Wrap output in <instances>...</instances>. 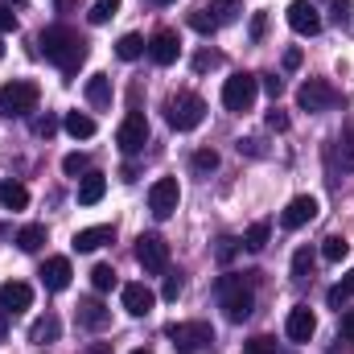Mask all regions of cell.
<instances>
[{"mask_svg":"<svg viewBox=\"0 0 354 354\" xmlns=\"http://www.w3.org/2000/svg\"><path fill=\"white\" fill-rule=\"evenodd\" d=\"M313 330H317L313 309H309V305H292V309H288V322H284V334H288L292 342H309Z\"/></svg>","mask_w":354,"mask_h":354,"instance_id":"15","label":"cell"},{"mask_svg":"<svg viewBox=\"0 0 354 354\" xmlns=\"http://www.w3.org/2000/svg\"><path fill=\"white\" fill-rule=\"evenodd\" d=\"M313 218H317V198L301 194V198H292V202L284 206L280 227H284V231H301V227H305V223H313Z\"/></svg>","mask_w":354,"mask_h":354,"instance_id":"12","label":"cell"},{"mask_svg":"<svg viewBox=\"0 0 354 354\" xmlns=\"http://www.w3.org/2000/svg\"><path fill=\"white\" fill-rule=\"evenodd\" d=\"M189 165H194V174H214V169H218V153H214V149H198Z\"/></svg>","mask_w":354,"mask_h":354,"instance_id":"34","label":"cell"},{"mask_svg":"<svg viewBox=\"0 0 354 354\" xmlns=\"http://www.w3.org/2000/svg\"><path fill=\"white\" fill-rule=\"evenodd\" d=\"M103 194H107V177H103V174H83V185H79V202H83V206H95Z\"/></svg>","mask_w":354,"mask_h":354,"instance_id":"24","label":"cell"},{"mask_svg":"<svg viewBox=\"0 0 354 354\" xmlns=\"http://www.w3.org/2000/svg\"><path fill=\"white\" fill-rule=\"evenodd\" d=\"M37 276H41V284H46L50 292H62V288L71 284V276H75V272H71V260H66V256H50V260L41 264Z\"/></svg>","mask_w":354,"mask_h":354,"instance_id":"17","label":"cell"},{"mask_svg":"<svg viewBox=\"0 0 354 354\" xmlns=\"http://www.w3.org/2000/svg\"><path fill=\"white\" fill-rule=\"evenodd\" d=\"M62 174H66V177L91 174V161L83 157V153H66V157H62Z\"/></svg>","mask_w":354,"mask_h":354,"instance_id":"35","label":"cell"},{"mask_svg":"<svg viewBox=\"0 0 354 354\" xmlns=\"http://www.w3.org/2000/svg\"><path fill=\"white\" fill-rule=\"evenodd\" d=\"M313 264H317V260H313V252H309V248H301V252L292 256V280H309V276H313Z\"/></svg>","mask_w":354,"mask_h":354,"instance_id":"31","label":"cell"},{"mask_svg":"<svg viewBox=\"0 0 354 354\" xmlns=\"http://www.w3.org/2000/svg\"><path fill=\"white\" fill-rule=\"evenodd\" d=\"M115 12H120V0H95L87 17H91V25H107Z\"/></svg>","mask_w":354,"mask_h":354,"instance_id":"30","label":"cell"},{"mask_svg":"<svg viewBox=\"0 0 354 354\" xmlns=\"http://www.w3.org/2000/svg\"><path fill=\"white\" fill-rule=\"evenodd\" d=\"M115 239V227L111 223H103V227H83V231H75V252H99L103 243H111Z\"/></svg>","mask_w":354,"mask_h":354,"instance_id":"18","label":"cell"},{"mask_svg":"<svg viewBox=\"0 0 354 354\" xmlns=\"http://www.w3.org/2000/svg\"><path fill=\"white\" fill-rule=\"evenodd\" d=\"M0 58H4V46H0Z\"/></svg>","mask_w":354,"mask_h":354,"instance_id":"56","label":"cell"},{"mask_svg":"<svg viewBox=\"0 0 354 354\" xmlns=\"http://www.w3.org/2000/svg\"><path fill=\"white\" fill-rule=\"evenodd\" d=\"M37 99H41V91L37 83H29V79H12V83H4L0 87V115H29L33 107H37Z\"/></svg>","mask_w":354,"mask_h":354,"instance_id":"4","label":"cell"},{"mask_svg":"<svg viewBox=\"0 0 354 354\" xmlns=\"http://www.w3.org/2000/svg\"><path fill=\"white\" fill-rule=\"evenodd\" d=\"M132 354H153V351H132Z\"/></svg>","mask_w":354,"mask_h":354,"instance_id":"53","label":"cell"},{"mask_svg":"<svg viewBox=\"0 0 354 354\" xmlns=\"http://www.w3.org/2000/svg\"><path fill=\"white\" fill-rule=\"evenodd\" d=\"M288 29L301 33V37L322 33V12H317V4H309V0H292V4H288Z\"/></svg>","mask_w":354,"mask_h":354,"instance_id":"11","label":"cell"},{"mask_svg":"<svg viewBox=\"0 0 354 354\" xmlns=\"http://www.w3.org/2000/svg\"><path fill=\"white\" fill-rule=\"evenodd\" d=\"M165 338L185 354L210 351V346H214V330H210L206 322H177V326H165Z\"/></svg>","mask_w":354,"mask_h":354,"instance_id":"5","label":"cell"},{"mask_svg":"<svg viewBox=\"0 0 354 354\" xmlns=\"http://www.w3.org/2000/svg\"><path fill=\"white\" fill-rule=\"evenodd\" d=\"M62 128H66V132H71L75 140H91V136H95V120H91L87 111H66Z\"/></svg>","mask_w":354,"mask_h":354,"instance_id":"23","label":"cell"},{"mask_svg":"<svg viewBox=\"0 0 354 354\" xmlns=\"http://www.w3.org/2000/svg\"><path fill=\"white\" fill-rule=\"evenodd\" d=\"M243 354H276V338L272 334H256L243 342Z\"/></svg>","mask_w":354,"mask_h":354,"instance_id":"36","label":"cell"},{"mask_svg":"<svg viewBox=\"0 0 354 354\" xmlns=\"http://www.w3.org/2000/svg\"><path fill=\"white\" fill-rule=\"evenodd\" d=\"M342 103V95L330 87V83H322V79H309V83H301V91H297V107L301 111H330V107H338Z\"/></svg>","mask_w":354,"mask_h":354,"instance_id":"8","label":"cell"},{"mask_svg":"<svg viewBox=\"0 0 354 354\" xmlns=\"http://www.w3.org/2000/svg\"><path fill=\"white\" fill-rule=\"evenodd\" d=\"M342 288H346V292H351V297H354V272H351V276H346V280H342Z\"/></svg>","mask_w":354,"mask_h":354,"instance_id":"52","label":"cell"},{"mask_svg":"<svg viewBox=\"0 0 354 354\" xmlns=\"http://www.w3.org/2000/svg\"><path fill=\"white\" fill-rule=\"evenodd\" d=\"M4 338H8V313L0 309V342H4Z\"/></svg>","mask_w":354,"mask_h":354,"instance_id":"50","label":"cell"},{"mask_svg":"<svg viewBox=\"0 0 354 354\" xmlns=\"http://www.w3.org/2000/svg\"><path fill=\"white\" fill-rule=\"evenodd\" d=\"M165 115H169V128L194 132V128L206 120V103H202V95H194V91H177V95H169V103H165Z\"/></svg>","mask_w":354,"mask_h":354,"instance_id":"3","label":"cell"},{"mask_svg":"<svg viewBox=\"0 0 354 354\" xmlns=\"http://www.w3.org/2000/svg\"><path fill=\"white\" fill-rule=\"evenodd\" d=\"M0 206L4 210H25L29 206V189L21 181H0Z\"/></svg>","mask_w":354,"mask_h":354,"instance_id":"22","label":"cell"},{"mask_svg":"<svg viewBox=\"0 0 354 354\" xmlns=\"http://www.w3.org/2000/svg\"><path fill=\"white\" fill-rule=\"evenodd\" d=\"M145 50H149V41H145L140 33H124V37L115 41V54H120L124 62H136V58H140Z\"/></svg>","mask_w":354,"mask_h":354,"instance_id":"25","label":"cell"},{"mask_svg":"<svg viewBox=\"0 0 354 354\" xmlns=\"http://www.w3.org/2000/svg\"><path fill=\"white\" fill-rule=\"evenodd\" d=\"M12 29H17V12L0 4V33H12Z\"/></svg>","mask_w":354,"mask_h":354,"instance_id":"42","label":"cell"},{"mask_svg":"<svg viewBox=\"0 0 354 354\" xmlns=\"http://www.w3.org/2000/svg\"><path fill=\"white\" fill-rule=\"evenodd\" d=\"M346 252H351V243H346L342 235H330V239L322 243V260H326V264H338V260H346Z\"/></svg>","mask_w":354,"mask_h":354,"instance_id":"29","label":"cell"},{"mask_svg":"<svg viewBox=\"0 0 354 354\" xmlns=\"http://www.w3.org/2000/svg\"><path fill=\"white\" fill-rule=\"evenodd\" d=\"M136 264L145 268V272H153V276H161V272H169V243L161 239V235H140L136 239Z\"/></svg>","mask_w":354,"mask_h":354,"instance_id":"7","label":"cell"},{"mask_svg":"<svg viewBox=\"0 0 354 354\" xmlns=\"http://www.w3.org/2000/svg\"><path fill=\"white\" fill-rule=\"evenodd\" d=\"M177 54H181V41H177L174 29H161V33H153V41H149V58H153L157 66H174Z\"/></svg>","mask_w":354,"mask_h":354,"instance_id":"16","label":"cell"},{"mask_svg":"<svg viewBox=\"0 0 354 354\" xmlns=\"http://www.w3.org/2000/svg\"><path fill=\"white\" fill-rule=\"evenodd\" d=\"M268 128H276V132H284V128H288V115H284L280 107H272V111H268Z\"/></svg>","mask_w":354,"mask_h":354,"instance_id":"40","label":"cell"},{"mask_svg":"<svg viewBox=\"0 0 354 354\" xmlns=\"http://www.w3.org/2000/svg\"><path fill=\"white\" fill-rule=\"evenodd\" d=\"M210 66H218V54H198L194 58V71H210Z\"/></svg>","mask_w":354,"mask_h":354,"instance_id":"47","label":"cell"},{"mask_svg":"<svg viewBox=\"0 0 354 354\" xmlns=\"http://www.w3.org/2000/svg\"><path fill=\"white\" fill-rule=\"evenodd\" d=\"M87 103L95 111H107L111 107V79L107 75H91L87 79Z\"/></svg>","mask_w":354,"mask_h":354,"instance_id":"20","label":"cell"},{"mask_svg":"<svg viewBox=\"0 0 354 354\" xmlns=\"http://www.w3.org/2000/svg\"><path fill=\"white\" fill-rule=\"evenodd\" d=\"M256 95H260V79L256 75H231L223 83V107L227 111H252Z\"/></svg>","mask_w":354,"mask_h":354,"instance_id":"6","label":"cell"},{"mask_svg":"<svg viewBox=\"0 0 354 354\" xmlns=\"http://www.w3.org/2000/svg\"><path fill=\"white\" fill-rule=\"evenodd\" d=\"M284 66L297 71V66H301V50H288V54H284Z\"/></svg>","mask_w":354,"mask_h":354,"instance_id":"49","label":"cell"},{"mask_svg":"<svg viewBox=\"0 0 354 354\" xmlns=\"http://www.w3.org/2000/svg\"><path fill=\"white\" fill-rule=\"evenodd\" d=\"M157 4H174V0H157Z\"/></svg>","mask_w":354,"mask_h":354,"instance_id":"55","label":"cell"},{"mask_svg":"<svg viewBox=\"0 0 354 354\" xmlns=\"http://www.w3.org/2000/svg\"><path fill=\"white\" fill-rule=\"evenodd\" d=\"M37 46H41V54H46V58H50L66 79H75V75H79V66L87 62V41H83L71 25H50V29H41Z\"/></svg>","mask_w":354,"mask_h":354,"instance_id":"1","label":"cell"},{"mask_svg":"<svg viewBox=\"0 0 354 354\" xmlns=\"http://www.w3.org/2000/svg\"><path fill=\"white\" fill-rule=\"evenodd\" d=\"M107 322H111V309L103 305V301H79V326H87V330H107Z\"/></svg>","mask_w":354,"mask_h":354,"instance_id":"19","label":"cell"},{"mask_svg":"<svg viewBox=\"0 0 354 354\" xmlns=\"http://www.w3.org/2000/svg\"><path fill=\"white\" fill-rule=\"evenodd\" d=\"M260 79H264V91H268V95H272V99H276V95L284 91V83H280L276 75H260Z\"/></svg>","mask_w":354,"mask_h":354,"instance_id":"48","label":"cell"},{"mask_svg":"<svg viewBox=\"0 0 354 354\" xmlns=\"http://www.w3.org/2000/svg\"><path fill=\"white\" fill-rule=\"evenodd\" d=\"M264 33H268V12H256V17H252V37L260 41Z\"/></svg>","mask_w":354,"mask_h":354,"instance_id":"44","label":"cell"},{"mask_svg":"<svg viewBox=\"0 0 354 354\" xmlns=\"http://www.w3.org/2000/svg\"><path fill=\"white\" fill-rule=\"evenodd\" d=\"M338 145L346 149V161H354V124H346V132L338 136Z\"/></svg>","mask_w":354,"mask_h":354,"instance_id":"43","label":"cell"},{"mask_svg":"<svg viewBox=\"0 0 354 354\" xmlns=\"http://www.w3.org/2000/svg\"><path fill=\"white\" fill-rule=\"evenodd\" d=\"M33 132H37V136H46V140H50V136H54V132H58V115H50V111H46V115H37V120H33Z\"/></svg>","mask_w":354,"mask_h":354,"instance_id":"37","label":"cell"},{"mask_svg":"<svg viewBox=\"0 0 354 354\" xmlns=\"http://www.w3.org/2000/svg\"><path fill=\"white\" fill-rule=\"evenodd\" d=\"M342 342H354V309L342 313Z\"/></svg>","mask_w":354,"mask_h":354,"instance_id":"46","label":"cell"},{"mask_svg":"<svg viewBox=\"0 0 354 354\" xmlns=\"http://www.w3.org/2000/svg\"><path fill=\"white\" fill-rule=\"evenodd\" d=\"M346 297H351V292H346L342 284H334V288H330V305H334L338 313H342V305H346Z\"/></svg>","mask_w":354,"mask_h":354,"instance_id":"45","label":"cell"},{"mask_svg":"<svg viewBox=\"0 0 354 354\" xmlns=\"http://www.w3.org/2000/svg\"><path fill=\"white\" fill-rule=\"evenodd\" d=\"M58 334H62V322H58L54 313H46V317H37V322L29 326V342H37V346L58 342Z\"/></svg>","mask_w":354,"mask_h":354,"instance_id":"21","label":"cell"},{"mask_svg":"<svg viewBox=\"0 0 354 354\" xmlns=\"http://www.w3.org/2000/svg\"><path fill=\"white\" fill-rule=\"evenodd\" d=\"M41 243H46V227H41V223H29V227L17 231V248H21V252H37Z\"/></svg>","mask_w":354,"mask_h":354,"instance_id":"26","label":"cell"},{"mask_svg":"<svg viewBox=\"0 0 354 354\" xmlns=\"http://www.w3.org/2000/svg\"><path fill=\"white\" fill-rule=\"evenodd\" d=\"M235 248H239L235 239H218V260H223V264H231V260H235Z\"/></svg>","mask_w":354,"mask_h":354,"instance_id":"41","label":"cell"},{"mask_svg":"<svg viewBox=\"0 0 354 354\" xmlns=\"http://www.w3.org/2000/svg\"><path fill=\"white\" fill-rule=\"evenodd\" d=\"M33 305V288L25 284V280H4L0 284V309L12 317V313H25Z\"/></svg>","mask_w":354,"mask_h":354,"instance_id":"13","label":"cell"},{"mask_svg":"<svg viewBox=\"0 0 354 354\" xmlns=\"http://www.w3.org/2000/svg\"><path fill=\"white\" fill-rule=\"evenodd\" d=\"M115 145L132 157V153H140L145 145H149V120L140 115V111H132V115H124V124L115 128Z\"/></svg>","mask_w":354,"mask_h":354,"instance_id":"9","label":"cell"},{"mask_svg":"<svg viewBox=\"0 0 354 354\" xmlns=\"http://www.w3.org/2000/svg\"><path fill=\"white\" fill-rule=\"evenodd\" d=\"M161 297H165V301H177V297H181V276H165V284H161Z\"/></svg>","mask_w":354,"mask_h":354,"instance_id":"39","label":"cell"},{"mask_svg":"<svg viewBox=\"0 0 354 354\" xmlns=\"http://www.w3.org/2000/svg\"><path fill=\"white\" fill-rule=\"evenodd\" d=\"M330 8H334L330 17H334L338 25H351V0H330Z\"/></svg>","mask_w":354,"mask_h":354,"instance_id":"38","label":"cell"},{"mask_svg":"<svg viewBox=\"0 0 354 354\" xmlns=\"http://www.w3.org/2000/svg\"><path fill=\"white\" fill-rule=\"evenodd\" d=\"M8 4H25V0H8Z\"/></svg>","mask_w":354,"mask_h":354,"instance_id":"54","label":"cell"},{"mask_svg":"<svg viewBox=\"0 0 354 354\" xmlns=\"http://www.w3.org/2000/svg\"><path fill=\"white\" fill-rule=\"evenodd\" d=\"M87 354H111V346L107 342H95V346H87Z\"/></svg>","mask_w":354,"mask_h":354,"instance_id":"51","label":"cell"},{"mask_svg":"<svg viewBox=\"0 0 354 354\" xmlns=\"http://www.w3.org/2000/svg\"><path fill=\"white\" fill-rule=\"evenodd\" d=\"M214 292H218V309L227 313V322H248V317H252V309H256V292H252V284H248L243 276H235V272L218 276Z\"/></svg>","mask_w":354,"mask_h":354,"instance_id":"2","label":"cell"},{"mask_svg":"<svg viewBox=\"0 0 354 354\" xmlns=\"http://www.w3.org/2000/svg\"><path fill=\"white\" fill-rule=\"evenodd\" d=\"M268 239H272V227H268V223H252L248 235H243V248H248V252H264Z\"/></svg>","mask_w":354,"mask_h":354,"instance_id":"28","label":"cell"},{"mask_svg":"<svg viewBox=\"0 0 354 354\" xmlns=\"http://www.w3.org/2000/svg\"><path fill=\"white\" fill-rule=\"evenodd\" d=\"M91 284H95V292H111V288H115V272H111V264H95Z\"/></svg>","mask_w":354,"mask_h":354,"instance_id":"33","label":"cell"},{"mask_svg":"<svg viewBox=\"0 0 354 354\" xmlns=\"http://www.w3.org/2000/svg\"><path fill=\"white\" fill-rule=\"evenodd\" d=\"M120 297H124V309H128L132 317H149L153 305H157V292H153L149 284H140V280H136V284H124Z\"/></svg>","mask_w":354,"mask_h":354,"instance_id":"14","label":"cell"},{"mask_svg":"<svg viewBox=\"0 0 354 354\" xmlns=\"http://www.w3.org/2000/svg\"><path fill=\"white\" fill-rule=\"evenodd\" d=\"M239 12H243V0H214V4H210V17H214L218 25L239 21Z\"/></svg>","mask_w":354,"mask_h":354,"instance_id":"27","label":"cell"},{"mask_svg":"<svg viewBox=\"0 0 354 354\" xmlns=\"http://www.w3.org/2000/svg\"><path fill=\"white\" fill-rule=\"evenodd\" d=\"M177 202H181V185H177V177H161V181H153V189H149V210L157 214V218H169L177 210Z\"/></svg>","mask_w":354,"mask_h":354,"instance_id":"10","label":"cell"},{"mask_svg":"<svg viewBox=\"0 0 354 354\" xmlns=\"http://www.w3.org/2000/svg\"><path fill=\"white\" fill-rule=\"evenodd\" d=\"M189 29H194V33H202V37H210V33L218 29V21L210 17V8H198V12H189Z\"/></svg>","mask_w":354,"mask_h":354,"instance_id":"32","label":"cell"}]
</instances>
